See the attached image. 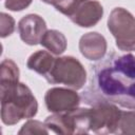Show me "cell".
<instances>
[{
	"label": "cell",
	"instance_id": "cell-1",
	"mask_svg": "<svg viewBox=\"0 0 135 135\" xmlns=\"http://www.w3.org/2000/svg\"><path fill=\"white\" fill-rule=\"evenodd\" d=\"M86 103L104 100L135 110V78L122 71L109 56L94 66L91 85L83 93Z\"/></svg>",
	"mask_w": 135,
	"mask_h": 135
},
{
	"label": "cell",
	"instance_id": "cell-2",
	"mask_svg": "<svg viewBox=\"0 0 135 135\" xmlns=\"http://www.w3.org/2000/svg\"><path fill=\"white\" fill-rule=\"evenodd\" d=\"M0 97L1 120L6 126H14L37 114L38 102L25 83L19 82L12 86L0 88Z\"/></svg>",
	"mask_w": 135,
	"mask_h": 135
},
{
	"label": "cell",
	"instance_id": "cell-3",
	"mask_svg": "<svg viewBox=\"0 0 135 135\" xmlns=\"http://www.w3.org/2000/svg\"><path fill=\"white\" fill-rule=\"evenodd\" d=\"M44 78L50 83L63 84L77 91L84 86L88 75L78 59L72 56H62L55 59L52 70Z\"/></svg>",
	"mask_w": 135,
	"mask_h": 135
},
{
	"label": "cell",
	"instance_id": "cell-4",
	"mask_svg": "<svg viewBox=\"0 0 135 135\" xmlns=\"http://www.w3.org/2000/svg\"><path fill=\"white\" fill-rule=\"evenodd\" d=\"M44 123L56 134H86L91 131V109L77 108L66 113H53L46 117Z\"/></svg>",
	"mask_w": 135,
	"mask_h": 135
},
{
	"label": "cell",
	"instance_id": "cell-5",
	"mask_svg": "<svg viewBox=\"0 0 135 135\" xmlns=\"http://www.w3.org/2000/svg\"><path fill=\"white\" fill-rule=\"evenodd\" d=\"M108 28L120 51H135V17L129 11L115 7L108 18Z\"/></svg>",
	"mask_w": 135,
	"mask_h": 135
},
{
	"label": "cell",
	"instance_id": "cell-6",
	"mask_svg": "<svg viewBox=\"0 0 135 135\" xmlns=\"http://www.w3.org/2000/svg\"><path fill=\"white\" fill-rule=\"evenodd\" d=\"M91 104V131L96 134L116 133L121 110L117 104L99 100Z\"/></svg>",
	"mask_w": 135,
	"mask_h": 135
},
{
	"label": "cell",
	"instance_id": "cell-7",
	"mask_svg": "<svg viewBox=\"0 0 135 135\" xmlns=\"http://www.w3.org/2000/svg\"><path fill=\"white\" fill-rule=\"evenodd\" d=\"M45 107L51 113H66L79 107L80 97L70 88H52L44 96Z\"/></svg>",
	"mask_w": 135,
	"mask_h": 135
},
{
	"label": "cell",
	"instance_id": "cell-8",
	"mask_svg": "<svg viewBox=\"0 0 135 135\" xmlns=\"http://www.w3.org/2000/svg\"><path fill=\"white\" fill-rule=\"evenodd\" d=\"M46 31L44 19L37 14L25 15L18 22L19 36L21 40L28 45L39 44Z\"/></svg>",
	"mask_w": 135,
	"mask_h": 135
},
{
	"label": "cell",
	"instance_id": "cell-9",
	"mask_svg": "<svg viewBox=\"0 0 135 135\" xmlns=\"http://www.w3.org/2000/svg\"><path fill=\"white\" fill-rule=\"evenodd\" d=\"M103 16V7L96 0L80 1L74 13L70 16L72 22L80 27H91L96 25Z\"/></svg>",
	"mask_w": 135,
	"mask_h": 135
},
{
	"label": "cell",
	"instance_id": "cell-10",
	"mask_svg": "<svg viewBox=\"0 0 135 135\" xmlns=\"http://www.w3.org/2000/svg\"><path fill=\"white\" fill-rule=\"evenodd\" d=\"M107 40L97 32H89L81 36L79 40V51L81 55L91 61L103 59L107 54Z\"/></svg>",
	"mask_w": 135,
	"mask_h": 135
},
{
	"label": "cell",
	"instance_id": "cell-11",
	"mask_svg": "<svg viewBox=\"0 0 135 135\" xmlns=\"http://www.w3.org/2000/svg\"><path fill=\"white\" fill-rule=\"evenodd\" d=\"M55 59L56 58L53 57L52 53L47 51H37L28 57L26 66L28 70H32L45 77L52 70Z\"/></svg>",
	"mask_w": 135,
	"mask_h": 135
},
{
	"label": "cell",
	"instance_id": "cell-12",
	"mask_svg": "<svg viewBox=\"0 0 135 135\" xmlns=\"http://www.w3.org/2000/svg\"><path fill=\"white\" fill-rule=\"evenodd\" d=\"M40 44L50 53L54 55H61L66 50L68 41L65 36L61 32L57 30H47L44 33Z\"/></svg>",
	"mask_w": 135,
	"mask_h": 135
},
{
	"label": "cell",
	"instance_id": "cell-13",
	"mask_svg": "<svg viewBox=\"0 0 135 135\" xmlns=\"http://www.w3.org/2000/svg\"><path fill=\"white\" fill-rule=\"evenodd\" d=\"M19 68L12 59H4L0 66V88H7L19 83Z\"/></svg>",
	"mask_w": 135,
	"mask_h": 135
},
{
	"label": "cell",
	"instance_id": "cell-14",
	"mask_svg": "<svg viewBox=\"0 0 135 135\" xmlns=\"http://www.w3.org/2000/svg\"><path fill=\"white\" fill-rule=\"evenodd\" d=\"M116 134L135 135V111H121Z\"/></svg>",
	"mask_w": 135,
	"mask_h": 135
},
{
	"label": "cell",
	"instance_id": "cell-15",
	"mask_svg": "<svg viewBox=\"0 0 135 135\" xmlns=\"http://www.w3.org/2000/svg\"><path fill=\"white\" fill-rule=\"evenodd\" d=\"M50 130L45 126V123L35 120V119H28L19 130L18 134H49Z\"/></svg>",
	"mask_w": 135,
	"mask_h": 135
},
{
	"label": "cell",
	"instance_id": "cell-16",
	"mask_svg": "<svg viewBox=\"0 0 135 135\" xmlns=\"http://www.w3.org/2000/svg\"><path fill=\"white\" fill-rule=\"evenodd\" d=\"M15 31V20L14 18L5 13L0 14V36L5 38L12 35Z\"/></svg>",
	"mask_w": 135,
	"mask_h": 135
},
{
	"label": "cell",
	"instance_id": "cell-17",
	"mask_svg": "<svg viewBox=\"0 0 135 135\" xmlns=\"http://www.w3.org/2000/svg\"><path fill=\"white\" fill-rule=\"evenodd\" d=\"M33 0H5L4 5L12 12H20L31 5Z\"/></svg>",
	"mask_w": 135,
	"mask_h": 135
},
{
	"label": "cell",
	"instance_id": "cell-18",
	"mask_svg": "<svg viewBox=\"0 0 135 135\" xmlns=\"http://www.w3.org/2000/svg\"><path fill=\"white\" fill-rule=\"evenodd\" d=\"M79 1H84V0H79Z\"/></svg>",
	"mask_w": 135,
	"mask_h": 135
}]
</instances>
